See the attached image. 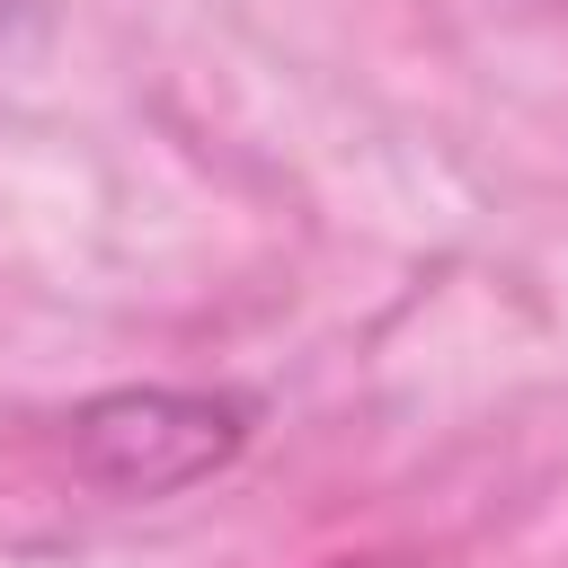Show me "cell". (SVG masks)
<instances>
[{"label":"cell","mask_w":568,"mask_h":568,"mask_svg":"<svg viewBox=\"0 0 568 568\" xmlns=\"http://www.w3.org/2000/svg\"><path fill=\"white\" fill-rule=\"evenodd\" d=\"M257 408L240 390H106L71 417V453L115 497H178L240 462Z\"/></svg>","instance_id":"1"}]
</instances>
